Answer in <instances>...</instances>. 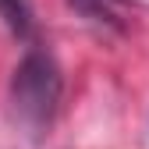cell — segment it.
<instances>
[{"mask_svg":"<svg viewBox=\"0 0 149 149\" xmlns=\"http://www.w3.org/2000/svg\"><path fill=\"white\" fill-rule=\"evenodd\" d=\"M61 100V74L46 53H29L11 78V107L29 135H43Z\"/></svg>","mask_w":149,"mask_h":149,"instance_id":"obj_1","label":"cell"},{"mask_svg":"<svg viewBox=\"0 0 149 149\" xmlns=\"http://www.w3.org/2000/svg\"><path fill=\"white\" fill-rule=\"evenodd\" d=\"M0 18L7 22V29L18 39H25L32 32V4L29 0H0Z\"/></svg>","mask_w":149,"mask_h":149,"instance_id":"obj_2","label":"cell"}]
</instances>
